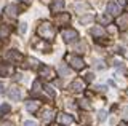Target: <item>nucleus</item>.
Returning <instances> with one entry per match:
<instances>
[{
	"mask_svg": "<svg viewBox=\"0 0 128 126\" xmlns=\"http://www.w3.org/2000/svg\"><path fill=\"white\" fill-rule=\"evenodd\" d=\"M35 46H37L38 50H45V53H50V45L45 42H38V43H35Z\"/></svg>",
	"mask_w": 128,
	"mask_h": 126,
	"instance_id": "2eb2a0df",
	"label": "nucleus"
},
{
	"mask_svg": "<svg viewBox=\"0 0 128 126\" xmlns=\"http://www.w3.org/2000/svg\"><path fill=\"white\" fill-rule=\"evenodd\" d=\"M118 26L122 27V29H125V27L128 26V14L122 16V19H118Z\"/></svg>",
	"mask_w": 128,
	"mask_h": 126,
	"instance_id": "6ab92c4d",
	"label": "nucleus"
},
{
	"mask_svg": "<svg viewBox=\"0 0 128 126\" xmlns=\"http://www.w3.org/2000/svg\"><path fill=\"white\" fill-rule=\"evenodd\" d=\"M83 81L82 80H74L72 83L69 85V89L70 91H74V93H80V91H83Z\"/></svg>",
	"mask_w": 128,
	"mask_h": 126,
	"instance_id": "6e6552de",
	"label": "nucleus"
},
{
	"mask_svg": "<svg viewBox=\"0 0 128 126\" xmlns=\"http://www.w3.org/2000/svg\"><path fill=\"white\" fill-rule=\"evenodd\" d=\"M122 112H123V113H125V117L128 118V107H123V109H122Z\"/></svg>",
	"mask_w": 128,
	"mask_h": 126,
	"instance_id": "473e14b6",
	"label": "nucleus"
},
{
	"mask_svg": "<svg viewBox=\"0 0 128 126\" xmlns=\"http://www.w3.org/2000/svg\"><path fill=\"white\" fill-rule=\"evenodd\" d=\"M8 97H10L11 101H18L19 97H21V91H19V88L11 86V88L8 89Z\"/></svg>",
	"mask_w": 128,
	"mask_h": 126,
	"instance_id": "9d476101",
	"label": "nucleus"
},
{
	"mask_svg": "<svg viewBox=\"0 0 128 126\" xmlns=\"http://www.w3.org/2000/svg\"><path fill=\"white\" fill-rule=\"evenodd\" d=\"M106 115H107L106 110H99V112H98V120L99 121H104V120H106Z\"/></svg>",
	"mask_w": 128,
	"mask_h": 126,
	"instance_id": "4be33fe9",
	"label": "nucleus"
},
{
	"mask_svg": "<svg viewBox=\"0 0 128 126\" xmlns=\"http://www.w3.org/2000/svg\"><path fill=\"white\" fill-rule=\"evenodd\" d=\"M10 32H11L10 27H2V29H0V38H6L8 35H10Z\"/></svg>",
	"mask_w": 128,
	"mask_h": 126,
	"instance_id": "a211bd4d",
	"label": "nucleus"
},
{
	"mask_svg": "<svg viewBox=\"0 0 128 126\" xmlns=\"http://www.w3.org/2000/svg\"><path fill=\"white\" fill-rule=\"evenodd\" d=\"M37 32H38L40 37H43L45 40H53L54 35H56V29L50 24V22H42V24L38 26Z\"/></svg>",
	"mask_w": 128,
	"mask_h": 126,
	"instance_id": "f257e3e1",
	"label": "nucleus"
},
{
	"mask_svg": "<svg viewBox=\"0 0 128 126\" xmlns=\"http://www.w3.org/2000/svg\"><path fill=\"white\" fill-rule=\"evenodd\" d=\"M58 72L61 73V75H69V69L66 67V64H61V65H59V67H58Z\"/></svg>",
	"mask_w": 128,
	"mask_h": 126,
	"instance_id": "aec40b11",
	"label": "nucleus"
},
{
	"mask_svg": "<svg viewBox=\"0 0 128 126\" xmlns=\"http://www.w3.org/2000/svg\"><path fill=\"white\" fill-rule=\"evenodd\" d=\"M0 93H5V85L0 81Z\"/></svg>",
	"mask_w": 128,
	"mask_h": 126,
	"instance_id": "2f4dec72",
	"label": "nucleus"
},
{
	"mask_svg": "<svg viewBox=\"0 0 128 126\" xmlns=\"http://www.w3.org/2000/svg\"><path fill=\"white\" fill-rule=\"evenodd\" d=\"M21 2H24V3H29V2H30V0H21Z\"/></svg>",
	"mask_w": 128,
	"mask_h": 126,
	"instance_id": "c9c22d12",
	"label": "nucleus"
},
{
	"mask_svg": "<svg viewBox=\"0 0 128 126\" xmlns=\"http://www.w3.org/2000/svg\"><path fill=\"white\" fill-rule=\"evenodd\" d=\"M104 34H106V32H104V29H102V27H99V26H94L93 29H91V35H94L96 38L104 37Z\"/></svg>",
	"mask_w": 128,
	"mask_h": 126,
	"instance_id": "4468645a",
	"label": "nucleus"
},
{
	"mask_svg": "<svg viewBox=\"0 0 128 126\" xmlns=\"http://www.w3.org/2000/svg\"><path fill=\"white\" fill-rule=\"evenodd\" d=\"M10 73V67L6 64H0V77H5Z\"/></svg>",
	"mask_w": 128,
	"mask_h": 126,
	"instance_id": "f3484780",
	"label": "nucleus"
},
{
	"mask_svg": "<svg viewBox=\"0 0 128 126\" xmlns=\"http://www.w3.org/2000/svg\"><path fill=\"white\" fill-rule=\"evenodd\" d=\"M38 89H40V83H38V81H35L34 86H32V93L37 94V93H38Z\"/></svg>",
	"mask_w": 128,
	"mask_h": 126,
	"instance_id": "b1692460",
	"label": "nucleus"
},
{
	"mask_svg": "<svg viewBox=\"0 0 128 126\" xmlns=\"http://www.w3.org/2000/svg\"><path fill=\"white\" fill-rule=\"evenodd\" d=\"M91 19H93V16H91V14H86V16L80 18V22H90Z\"/></svg>",
	"mask_w": 128,
	"mask_h": 126,
	"instance_id": "5701e85b",
	"label": "nucleus"
},
{
	"mask_svg": "<svg viewBox=\"0 0 128 126\" xmlns=\"http://www.w3.org/2000/svg\"><path fill=\"white\" fill-rule=\"evenodd\" d=\"M69 21H70L69 13H59V14H56V19H54L56 26H66V24H69Z\"/></svg>",
	"mask_w": 128,
	"mask_h": 126,
	"instance_id": "423d86ee",
	"label": "nucleus"
},
{
	"mask_svg": "<svg viewBox=\"0 0 128 126\" xmlns=\"http://www.w3.org/2000/svg\"><path fill=\"white\" fill-rule=\"evenodd\" d=\"M38 73H40L43 78H45L46 81H50V80H53V78H54V70L50 69L48 65H43V67H40V69H38Z\"/></svg>",
	"mask_w": 128,
	"mask_h": 126,
	"instance_id": "20e7f679",
	"label": "nucleus"
},
{
	"mask_svg": "<svg viewBox=\"0 0 128 126\" xmlns=\"http://www.w3.org/2000/svg\"><path fill=\"white\" fill-rule=\"evenodd\" d=\"M80 105H82L83 109H91V105L86 104V101H80Z\"/></svg>",
	"mask_w": 128,
	"mask_h": 126,
	"instance_id": "cd10ccee",
	"label": "nucleus"
},
{
	"mask_svg": "<svg viewBox=\"0 0 128 126\" xmlns=\"http://www.w3.org/2000/svg\"><path fill=\"white\" fill-rule=\"evenodd\" d=\"M5 59H6V61H10V62H14V64H18L19 61H22V54L18 53L16 50H11V51H8V53H6Z\"/></svg>",
	"mask_w": 128,
	"mask_h": 126,
	"instance_id": "39448f33",
	"label": "nucleus"
},
{
	"mask_svg": "<svg viewBox=\"0 0 128 126\" xmlns=\"http://www.w3.org/2000/svg\"><path fill=\"white\" fill-rule=\"evenodd\" d=\"M93 78H94L93 73H86V75H85V80L86 81H93Z\"/></svg>",
	"mask_w": 128,
	"mask_h": 126,
	"instance_id": "c756f323",
	"label": "nucleus"
},
{
	"mask_svg": "<svg viewBox=\"0 0 128 126\" xmlns=\"http://www.w3.org/2000/svg\"><path fill=\"white\" fill-rule=\"evenodd\" d=\"M101 21L104 22V24H106V22H107V24H109V22H110V18H109V16H107V14H106V16H101Z\"/></svg>",
	"mask_w": 128,
	"mask_h": 126,
	"instance_id": "c85d7f7f",
	"label": "nucleus"
},
{
	"mask_svg": "<svg viewBox=\"0 0 128 126\" xmlns=\"http://www.w3.org/2000/svg\"><path fill=\"white\" fill-rule=\"evenodd\" d=\"M42 118H43V120H45V121H50L51 120V118H53V112H51V110H43V112H42Z\"/></svg>",
	"mask_w": 128,
	"mask_h": 126,
	"instance_id": "dca6fc26",
	"label": "nucleus"
},
{
	"mask_svg": "<svg viewBox=\"0 0 128 126\" xmlns=\"http://www.w3.org/2000/svg\"><path fill=\"white\" fill-rule=\"evenodd\" d=\"M45 91H46V94H48V96H50V97H54V96H56L54 89L51 88V86H45Z\"/></svg>",
	"mask_w": 128,
	"mask_h": 126,
	"instance_id": "412c9836",
	"label": "nucleus"
},
{
	"mask_svg": "<svg viewBox=\"0 0 128 126\" xmlns=\"http://www.w3.org/2000/svg\"><path fill=\"white\" fill-rule=\"evenodd\" d=\"M62 37L64 40H66L67 43H74L78 40V32L75 29H72V27H69V29H62Z\"/></svg>",
	"mask_w": 128,
	"mask_h": 126,
	"instance_id": "7ed1b4c3",
	"label": "nucleus"
},
{
	"mask_svg": "<svg viewBox=\"0 0 128 126\" xmlns=\"http://www.w3.org/2000/svg\"><path fill=\"white\" fill-rule=\"evenodd\" d=\"M24 126H37V123L34 120H27V121H24Z\"/></svg>",
	"mask_w": 128,
	"mask_h": 126,
	"instance_id": "bb28decb",
	"label": "nucleus"
},
{
	"mask_svg": "<svg viewBox=\"0 0 128 126\" xmlns=\"http://www.w3.org/2000/svg\"><path fill=\"white\" fill-rule=\"evenodd\" d=\"M94 64H96V69H104V62H102V61H99V59H96Z\"/></svg>",
	"mask_w": 128,
	"mask_h": 126,
	"instance_id": "393cba45",
	"label": "nucleus"
},
{
	"mask_svg": "<svg viewBox=\"0 0 128 126\" xmlns=\"http://www.w3.org/2000/svg\"><path fill=\"white\" fill-rule=\"evenodd\" d=\"M106 10H107V13H109V14H112V16H117V14H120V11H122L120 5H117L115 2H109V3H107V6H106Z\"/></svg>",
	"mask_w": 128,
	"mask_h": 126,
	"instance_id": "0eeeda50",
	"label": "nucleus"
},
{
	"mask_svg": "<svg viewBox=\"0 0 128 126\" xmlns=\"http://www.w3.org/2000/svg\"><path fill=\"white\" fill-rule=\"evenodd\" d=\"M117 126H128V123H120V125H117Z\"/></svg>",
	"mask_w": 128,
	"mask_h": 126,
	"instance_id": "f704fd0d",
	"label": "nucleus"
},
{
	"mask_svg": "<svg viewBox=\"0 0 128 126\" xmlns=\"http://www.w3.org/2000/svg\"><path fill=\"white\" fill-rule=\"evenodd\" d=\"M38 107H40V102L38 101H29V102H26V109L29 110V112H37L38 110Z\"/></svg>",
	"mask_w": 128,
	"mask_h": 126,
	"instance_id": "ddd939ff",
	"label": "nucleus"
},
{
	"mask_svg": "<svg viewBox=\"0 0 128 126\" xmlns=\"http://www.w3.org/2000/svg\"><path fill=\"white\" fill-rule=\"evenodd\" d=\"M72 121H74V120H72V117L67 115V113H59V115H58V123H59V125L69 126Z\"/></svg>",
	"mask_w": 128,
	"mask_h": 126,
	"instance_id": "1a4fd4ad",
	"label": "nucleus"
},
{
	"mask_svg": "<svg viewBox=\"0 0 128 126\" xmlns=\"http://www.w3.org/2000/svg\"><path fill=\"white\" fill-rule=\"evenodd\" d=\"M2 126H11V125H10V123H6V125H2Z\"/></svg>",
	"mask_w": 128,
	"mask_h": 126,
	"instance_id": "e433bc0d",
	"label": "nucleus"
},
{
	"mask_svg": "<svg viewBox=\"0 0 128 126\" xmlns=\"http://www.w3.org/2000/svg\"><path fill=\"white\" fill-rule=\"evenodd\" d=\"M66 61L69 62V64H70L75 70H80V69L85 67V62H83V59L78 58V56H74V54H67V56H66Z\"/></svg>",
	"mask_w": 128,
	"mask_h": 126,
	"instance_id": "f03ea898",
	"label": "nucleus"
},
{
	"mask_svg": "<svg viewBox=\"0 0 128 126\" xmlns=\"http://www.w3.org/2000/svg\"><path fill=\"white\" fill-rule=\"evenodd\" d=\"M50 8H51L53 13H58L59 10L64 8V0H53V3L50 5Z\"/></svg>",
	"mask_w": 128,
	"mask_h": 126,
	"instance_id": "9b49d317",
	"label": "nucleus"
},
{
	"mask_svg": "<svg viewBox=\"0 0 128 126\" xmlns=\"http://www.w3.org/2000/svg\"><path fill=\"white\" fill-rule=\"evenodd\" d=\"M8 110H10V105H6V104H3L2 107H0V112H2V113H6Z\"/></svg>",
	"mask_w": 128,
	"mask_h": 126,
	"instance_id": "a878e982",
	"label": "nucleus"
},
{
	"mask_svg": "<svg viewBox=\"0 0 128 126\" xmlns=\"http://www.w3.org/2000/svg\"><path fill=\"white\" fill-rule=\"evenodd\" d=\"M3 13H6L10 18H16L18 16V8H16L14 5H6L5 10H3Z\"/></svg>",
	"mask_w": 128,
	"mask_h": 126,
	"instance_id": "f8f14e48",
	"label": "nucleus"
},
{
	"mask_svg": "<svg viewBox=\"0 0 128 126\" xmlns=\"http://www.w3.org/2000/svg\"><path fill=\"white\" fill-rule=\"evenodd\" d=\"M96 89H98V91H104V89H106V86H96Z\"/></svg>",
	"mask_w": 128,
	"mask_h": 126,
	"instance_id": "72a5a7b5",
	"label": "nucleus"
},
{
	"mask_svg": "<svg viewBox=\"0 0 128 126\" xmlns=\"http://www.w3.org/2000/svg\"><path fill=\"white\" fill-rule=\"evenodd\" d=\"M26 29H27V24H26V22H22V24H21V34L26 32Z\"/></svg>",
	"mask_w": 128,
	"mask_h": 126,
	"instance_id": "7c9ffc66",
	"label": "nucleus"
}]
</instances>
